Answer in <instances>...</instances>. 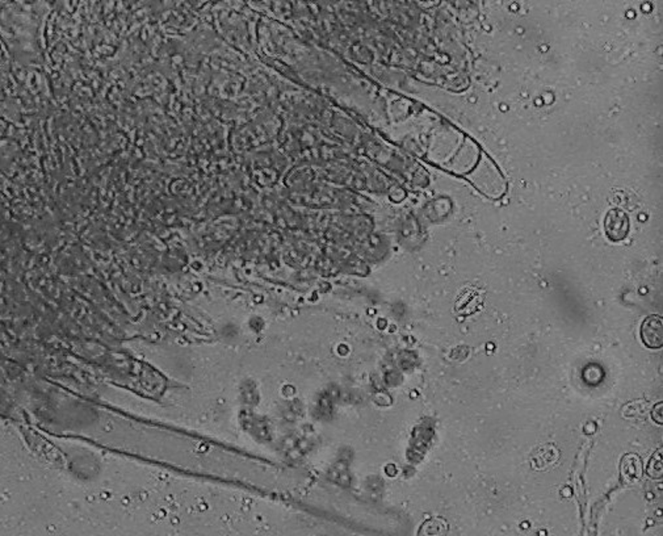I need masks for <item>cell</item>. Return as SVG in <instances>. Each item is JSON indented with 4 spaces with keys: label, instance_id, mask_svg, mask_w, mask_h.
<instances>
[{
    "label": "cell",
    "instance_id": "cell-1",
    "mask_svg": "<svg viewBox=\"0 0 663 536\" xmlns=\"http://www.w3.org/2000/svg\"><path fill=\"white\" fill-rule=\"evenodd\" d=\"M604 230L610 241L622 242L628 237L631 230L629 216L617 208L608 210L604 218Z\"/></svg>",
    "mask_w": 663,
    "mask_h": 536
},
{
    "label": "cell",
    "instance_id": "cell-2",
    "mask_svg": "<svg viewBox=\"0 0 663 536\" xmlns=\"http://www.w3.org/2000/svg\"><path fill=\"white\" fill-rule=\"evenodd\" d=\"M663 321L658 314L649 316L640 329L643 344L649 349H661L663 344Z\"/></svg>",
    "mask_w": 663,
    "mask_h": 536
},
{
    "label": "cell",
    "instance_id": "cell-3",
    "mask_svg": "<svg viewBox=\"0 0 663 536\" xmlns=\"http://www.w3.org/2000/svg\"><path fill=\"white\" fill-rule=\"evenodd\" d=\"M620 476L624 484L633 485L643 477V462L634 454L624 455L620 463Z\"/></svg>",
    "mask_w": 663,
    "mask_h": 536
},
{
    "label": "cell",
    "instance_id": "cell-4",
    "mask_svg": "<svg viewBox=\"0 0 663 536\" xmlns=\"http://www.w3.org/2000/svg\"><path fill=\"white\" fill-rule=\"evenodd\" d=\"M485 295L481 289L476 287H468L461 292V295L456 302V309L460 314H471L478 309L483 302Z\"/></svg>",
    "mask_w": 663,
    "mask_h": 536
},
{
    "label": "cell",
    "instance_id": "cell-5",
    "mask_svg": "<svg viewBox=\"0 0 663 536\" xmlns=\"http://www.w3.org/2000/svg\"><path fill=\"white\" fill-rule=\"evenodd\" d=\"M662 451L658 450L655 454L652 456L650 463L648 467V474L653 478H661L662 477Z\"/></svg>",
    "mask_w": 663,
    "mask_h": 536
},
{
    "label": "cell",
    "instance_id": "cell-6",
    "mask_svg": "<svg viewBox=\"0 0 663 536\" xmlns=\"http://www.w3.org/2000/svg\"><path fill=\"white\" fill-rule=\"evenodd\" d=\"M662 408V402H658V403L654 406L653 410H652V417H653L654 421L657 423H659V424L663 422Z\"/></svg>",
    "mask_w": 663,
    "mask_h": 536
}]
</instances>
